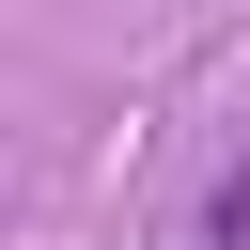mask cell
<instances>
[{
  "mask_svg": "<svg viewBox=\"0 0 250 250\" xmlns=\"http://www.w3.org/2000/svg\"><path fill=\"white\" fill-rule=\"evenodd\" d=\"M203 250H250V156H219V188H203Z\"/></svg>",
  "mask_w": 250,
  "mask_h": 250,
  "instance_id": "cell-1",
  "label": "cell"
}]
</instances>
